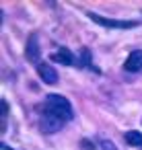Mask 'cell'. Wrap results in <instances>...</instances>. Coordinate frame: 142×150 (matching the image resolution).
Returning <instances> with one entry per match:
<instances>
[{
    "label": "cell",
    "mask_w": 142,
    "mask_h": 150,
    "mask_svg": "<svg viewBox=\"0 0 142 150\" xmlns=\"http://www.w3.org/2000/svg\"><path fill=\"white\" fill-rule=\"evenodd\" d=\"M45 107H48L54 115H58L60 119H64V121H70V119L74 117L70 101H68L66 97H62V95H48V97H45Z\"/></svg>",
    "instance_id": "cell-1"
},
{
    "label": "cell",
    "mask_w": 142,
    "mask_h": 150,
    "mask_svg": "<svg viewBox=\"0 0 142 150\" xmlns=\"http://www.w3.org/2000/svg\"><path fill=\"white\" fill-rule=\"evenodd\" d=\"M87 15H89V19H91L93 23H97V25H101V27H105V29H134V27L140 25L138 21L107 19V17H101V15H97V13H87Z\"/></svg>",
    "instance_id": "cell-2"
},
{
    "label": "cell",
    "mask_w": 142,
    "mask_h": 150,
    "mask_svg": "<svg viewBox=\"0 0 142 150\" xmlns=\"http://www.w3.org/2000/svg\"><path fill=\"white\" fill-rule=\"evenodd\" d=\"M64 123H66V121L60 119L58 115H54L45 105L39 107V127H41L43 132H48V134H50V132H52V134H54V132H60Z\"/></svg>",
    "instance_id": "cell-3"
},
{
    "label": "cell",
    "mask_w": 142,
    "mask_h": 150,
    "mask_svg": "<svg viewBox=\"0 0 142 150\" xmlns=\"http://www.w3.org/2000/svg\"><path fill=\"white\" fill-rule=\"evenodd\" d=\"M37 74H39V78L45 82V84H56L58 82V72L52 68V64H48V62H39L37 64Z\"/></svg>",
    "instance_id": "cell-4"
},
{
    "label": "cell",
    "mask_w": 142,
    "mask_h": 150,
    "mask_svg": "<svg viewBox=\"0 0 142 150\" xmlns=\"http://www.w3.org/2000/svg\"><path fill=\"white\" fill-rule=\"evenodd\" d=\"M25 56H27L29 62L39 64L41 50H39V43H37V37H35V35H29V39H27V47H25Z\"/></svg>",
    "instance_id": "cell-5"
},
{
    "label": "cell",
    "mask_w": 142,
    "mask_h": 150,
    "mask_svg": "<svg viewBox=\"0 0 142 150\" xmlns=\"http://www.w3.org/2000/svg\"><path fill=\"white\" fill-rule=\"evenodd\" d=\"M124 68H126L128 72H140V70H142V50H134V52L128 56Z\"/></svg>",
    "instance_id": "cell-6"
},
{
    "label": "cell",
    "mask_w": 142,
    "mask_h": 150,
    "mask_svg": "<svg viewBox=\"0 0 142 150\" xmlns=\"http://www.w3.org/2000/svg\"><path fill=\"white\" fill-rule=\"evenodd\" d=\"M50 60H52V62H58V64H64V66H72V64H74V56H72V52H68L66 47H60L58 52H54V54L50 56Z\"/></svg>",
    "instance_id": "cell-7"
},
{
    "label": "cell",
    "mask_w": 142,
    "mask_h": 150,
    "mask_svg": "<svg viewBox=\"0 0 142 150\" xmlns=\"http://www.w3.org/2000/svg\"><path fill=\"white\" fill-rule=\"evenodd\" d=\"M126 142L130 144V146H142V134L140 132H136V129H132V132H126Z\"/></svg>",
    "instance_id": "cell-8"
},
{
    "label": "cell",
    "mask_w": 142,
    "mask_h": 150,
    "mask_svg": "<svg viewBox=\"0 0 142 150\" xmlns=\"http://www.w3.org/2000/svg\"><path fill=\"white\" fill-rule=\"evenodd\" d=\"M99 144H101V150H117V146H115L111 140H107V138H103Z\"/></svg>",
    "instance_id": "cell-9"
},
{
    "label": "cell",
    "mask_w": 142,
    "mask_h": 150,
    "mask_svg": "<svg viewBox=\"0 0 142 150\" xmlns=\"http://www.w3.org/2000/svg\"><path fill=\"white\" fill-rule=\"evenodd\" d=\"M80 144H82V150H95V146H93V144H91L89 140H82Z\"/></svg>",
    "instance_id": "cell-10"
}]
</instances>
